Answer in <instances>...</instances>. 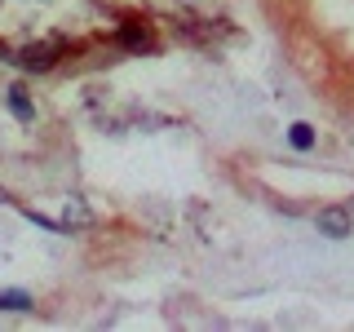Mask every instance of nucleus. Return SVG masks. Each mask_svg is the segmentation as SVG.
Returning a JSON list of instances; mask_svg holds the SVG:
<instances>
[{
  "instance_id": "1",
  "label": "nucleus",
  "mask_w": 354,
  "mask_h": 332,
  "mask_svg": "<svg viewBox=\"0 0 354 332\" xmlns=\"http://www.w3.org/2000/svg\"><path fill=\"white\" fill-rule=\"evenodd\" d=\"M319 230H324V235H332V239H346L350 235V213L346 208H319Z\"/></svg>"
},
{
  "instance_id": "2",
  "label": "nucleus",
  "mask_w": 354,
  "mask_h": 332,
  "mask_svg": "<svg viewBox=\"0 0 354 332\" xmlns=\"http://www.w3.org/2000/svg\"><path fill=\"white\" fill-rule=\"evenodd\" d=\"M53 44H36V49H22L14 62H22V66H31V71H44V66H53Z\"/></svg>"
},
{
  "instance_id": "3",
  "label": "nucleus",
  "mask_w": 354,
  "mask_h": 332,
  "mask_svg": "<svg viewBox=\"0 0 354 332\" xmlns=\"http://www.w3.org/2000/svg\"><path fill=\"white\" fill-rule=\"evenodd\" d=\"M9 111H14L18 120H31V116H36V111H31V102H27V93H22V89H9Z\"/></svg>"
},
{
  "instance_id": "4",
  "label": "nucleus",
  "mask_w": 354,
  "mask_h": 332,
  "mask_svg": "<svg viewBox=\"0 0 354 332\" xmlns=\"http://www.w3.org/2000/svg\"><path fill=\"white\" fill-rule=\"evenodd\" d=\"M0 310H31L27 293H0Z\"/></svg>"
},
{
  "instance_id": "5",
  "label": "nucleus",
  "mask_w": 354,
  "mask_h": 332,
  "mask_svg": "<svg viewBox=\"0 0 354 332\" xmlns=\"http://www.w3.org/2000/svg\"><path fill=\"white\" fill-rule=\"evenodd\" d=\"M124 44H129V49H151V36L138 31V27H124Z\"/></svg>"
},
{
  "instance_id": "6",
  "label": "nucleus",
  "mask_w": 354,
  "mask_h": 332,
  "mask_svg": "<svg viewBox=\"0 0 354 332\" xmlns=\"http://www.w3.org/2000/svg\"><path fill=\"white\" fill-rule=\"evenodd\" d=\"M310 142H315V133H310V124H292V147H297V151H306Z\"/></svg>"
}]
</instances>
